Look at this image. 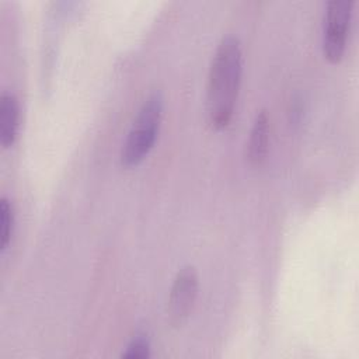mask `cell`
Returning a JSON list of instances; mask_svg holds the SVG:
<instances>
[{"instance_id": "1", "label": "cell", "mask_w": 359, "mask_h": 359, "mask_svg": "<svg viewBox=\"0 0 359 359\" xmlns=\"http://www.w3.org/2000/svg\"><path fill=\"white\" fill-rule=\"evenodd\" d=\"M241 42L234 35L220 39L210 60L206 84V116L212 129H224L234 114L243 77Z\"/></svg>"}, {"instance_id": "2", "label": "cell", "mask_w": 359, "mask_h": 359, "mask_svg": "<svg viewBox=\"0 0 359 359\" xmlns=\"http://www.w3.org/2000/svg\"><path fill=\"white\" fill-rule=\"evenodd\" d=\"M164 111V97L160 90H154L143 100L132 126L122 144L119 160L126 168L139 165L154 147L158 137Z\"/></svg>"}, {"instance_id": "3", "label": "cell", "mask_w": 359, "mask_h": 359, "mask_svg": "<svg viewBox=\"0 0 359 359\" xmlns=\"http://www.w3.org/2000/svg\"><path fill=\"white\" fill-rule=\"evenodd\" d=\"M352 11V0H331L327 3L323 21L321 48L324 57L330 63H339L345 55Z\"/></svg>"}, {"instance_id": "4", "label": "cell", "mask_w": 359, "mask_h": 359, "mask_svg": "<svg viewBox=\"0 0 359 359\" xmlns=\"http://www.w3.org/2000/svg\"><path fill=\"white\" fill-rule=\"evenodd\" d=\"M199 290V278L195 266L185 265L178 269L168 296L167 320L170 325L178 328L189 318Z\"/></svg>"}, {"instance_id": "5", "label": "cell", "mask_w": 359, "mask_h": 359, "mask_svg": "<svg viewBox=\"0 0 359 359\" xmlns=\"http://www.w3.org/2000/svg\"><path fill=\"white\" fill-rule=\"evenodd\" d=\"M269 129L268 112L266 109H259L252 121L245 144V157L252 167H259L268 156Z\"/></svg>"}, {"instance_id": "6", "label": "cell", "mask_w": 359, "mask_h": 359, "mask_svg": "<svg viewBox=\"0 0 359 359\" xmlns=\"http://www.w3.org/2000/svg\"><path fill=\"white\" fill-rule=\"evenodd\" d=\"M20 126V102L14 93L3 91L0 95V143L4 149L14 144Z\"/></svg>"}, {"instance_id": "7", "label": "cell", "mask_w": 359, "mask_h": 359, "mask_svg": "<svg viewBox=\"0 0 359 359\" xmlns=\"http://www.w3.org/2000/svg\"><path fill=\"white\" fill-rule=\"evenodd\" d=\"M14 226L13 206L6 196L0 199V248L4 251L11 240Z\"/></svg>"}, {"instance_id": "8", "label": "cell", "mask_w": 359, "mask_h": 359, "mask_svg": "<svg viewBox=\"0 0 359 359\" xmlns=\"http://www.w3.org/2000/svg\"><path fill=\"white\" fill-rule=\"evenodd\" d=\"M150 355V342L144 334H136L126 345L122 358L129 359H144Z\"/></svg>"}]
</instances>
